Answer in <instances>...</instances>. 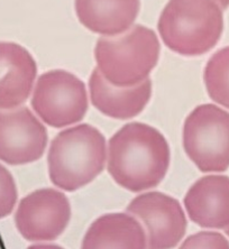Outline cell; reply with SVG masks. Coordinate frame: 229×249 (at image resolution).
<instances>
[{
	"label": "cell",
	"instance_id": "obj_1",
	"mask_svg": "<svg viewBox=\"0 0 229 249\" xmlns=\"http://www.w3.org/2000/svg\"><path fill=\"white\" fill-rule=\"evenodd\" d=\"M169 165L168 142L149 124H127L110 138L108 172L129 191L140 192L160 184Z\"/></svg>",
	"mask_w": 229,
	"mask_h": 249
},
{
	"label": "cell",
	"instance_id": "obj_2",
	"mask_svg": "<svg viewBox=\"0 0 229 249\" xmlns=\"http://www.w3.org/2000/svg\"><path fill=\"white\" fill-rule=\"evenodd\" d=\"M157 28L162 41L173 52L184 56L202 55L221 37L223 9L213 0H170Z\"/></svg>",
	"mask_w": 229,
	"mask_h": 249
},
{
	"label": "cell",
	"instance_id": "obj_3",
	"mask_svg": "<svg viewBox=\"0 0 229 249\" xmlns=\"http://www.w3.org/2000/svg\"><path fill=\"white\" fill-rule=\"evenodd\" d=\"M106 157V139L97 128L83 124L65 129L50 147L51 181L65 191H76L101 173Z\"/></svg>",
	"mask_w": 229,
	"mask_h": 249
},
{
	"label": "cell",
	"instance_id": "obj_4",
	"mask_svg": "<svg viewBox=\"0 0 229 249\" xmlns=\"http://www.w3.org/2000/svg\"><path fill=\"white\" fill-rule=\"evenodd\" d=\"M160 43L152 29L132 27L118 37H101L95 57L107 81L116 87H133L149 79L160 56Z\"/></svg>",
	"mask_w": 229,
	"mask_h": 249
},
{
	"label": "cell",
	"instance_id": "obj_5",
	"mask_svg": "<svg viewBox=\"0 0 229 249\" xmlns=\"http://www.w3.org/2000/svg\"><path fill=\"white\" fill-rule=\"evenodd\" d=\"M184 151L201 172H224L229 167V112L207 104L186 119Z\"/></svg>",
	"mask_w": 229,
	"mask_h": 249
},
{
	"label": "cell",
	"instance_id": "obj_6",
	"mask_svg": "<svg viewBox=\"0 0 229 249\" xmlns=\"http://www.w3.org/2000/svg\"><path fill=\"white\" fill-rule=\"evenodd\" d=\"M84 83L64 70H53L38 78L32 107L44 123L61 128L79 123L88 110Z\"/></svg>",
	"mask_w": 229,
	"mask_h": 249
},
{
	"label": "cell",
	"instance_id": "obj_7",
	"mask_svg": "<svg viewBox=\"0 0 229 249\" xmlns=\"http://www.w3.org/2000/svg\"><path fill=\"white\" fill-rule=\"evenodd\" d=\"M71 219V206L63 193L42 189L20 201L15 222L20 235L29 241H51L60 237Z\"/></svg>",
	"mask_w": 229,
	"mask_h": 249
},
{
	"label": "cell",
	"instance_id": "obj_8",
	"mask_svg": "<svg viewBox=\"0 0 229 249\" xmlns=\"http://www.w3.org/2000/svg\"><path fill=\"white\" fill-rule=\"evenodd\" d=\"M127 212L138 218L145 228L146 249H172L182 239L187 219L178 201L160 192L136 196Z\"/></svg>",
	"mask_w": 229,
	"mask_h": 249
},
{
	"label": "cell",
	"instance_id": "obj_9",
	"mask_svg": "<svg viewBox=\"0 0 229 249\" xmlns=\"http://www.w3.org/2000/svg\"><path fill=\"white\" fill-rule=\"evenodd\" d=\"M47 144V131L28 108L0 111V160L23 165L39 160Z\"/></svg>",
	"mask_w": 229,
	"mask_h": 249
},
{
	"label": "cell",
	"instance_id": "obj_10",
	"mask_svg": "<svg viewBox=\"0 0 229 249\" xmlns=\"http://www.w3.org/2000/svg\"><path fill=\"white\" fill-rule=\"evenodd\" d=\"M184 206L192 221L202 228L229 227V178L208 175L191 186Z\"/></svg>",
	"mask_w": 229,
	"mask_h": 249
},
{
	"label": "cell",
	"instance_id": "obj_11",
	"mask_svg": "<svg viewBox=\"0 0 229 249\" xmlns=\"http://www.w3.org/2000/svg\"><path fill=\"white\" fill-rule=\"evenodd\" d=\"M36 74V62L27 50L16 43L0 42V109L24 104Z\"/></svg>",
	"mask_w": 229,
	"mask_h": 249
},
{
	"label": "cell",
	"instance_id": "obj_12",
	"mask_svg": "<svg viewBox=\"0 0 229 249\" xmlns=\"http://www.w3.org/2000/svg\"><path fill=\"white\" fill-rule=\"evenodd\" d=\"M92 105L103 115L129 119L144 110L152 96V82L144 80L133 87H116L103 78L95 68L89 81Z\"/></svg>",
	"mask_w": 229,
	"mask_h": 249
},
{
	"label": "cell",
	"instance_id": "obj_13",
	"mask_svg": "<svg viewBox=\"0 0 229 249\" xmlns=\"http://www.w3.org/2000/svg\"><path fill=\"white\" fill-rule=\"evenodd\" d=\"M139 7V0H76L80 23L105 36L128 31L137 17Z\"/></svg>",
	"mask_w": 229,
	"mask_h": 249
},
{
	"label": "cell",
	"instance_id": "obj_14",
	"mask_svg": "<svg viewBox=\"0 0 229 249\" xmlns=\"http://www.w3.org/2000/svg\"><path fill=\"white\" fill-rule=\"evenodd\" d=\"M145 230L126 213L98 218L88 229L81 249H146Z\"/></svg>",
	"mask_w": 229,
	"mask_h": 249
},
{
	"label": "cell",
	"instance_id": "obj_15",
	"mask_svg": "<svg viewBox=\"0 0 229 249\" xmlns=\"http://www.w3.org/2000/svg\"><path fill=\"white\" fill-rule=\"evenodd\" d=\"M205 83L209 97L229 109V46L210 57L205 69Z\"/></svg>",
	"mask_w": 229,
	"mask_h": 249
},
{
	"label": "cell",
	"instance_id": "obj_16",
	"mask_svg": "<svg viewBox=\"0 0 229 249\" xmlns=\"http://www.w3.org/2000/svg\"><path fill=\"white\" fill-rule=\"evenodd\" d=\"M17 201V188L14 178L0 164V219L12 213Z\"/></svg>",
	"mask_w": 229,
	"mask_h": 249
},
{
	"label": "cell",
	"instance_id": "obj_17",
	"mask_svg": "<svg viewBox=\"0 0 229 249\" xmlns=\"http://www.w3.org/2000/svg\"><path fill=\"white\" fill-rule=\"evenodd\" d=\"M179 249H229V241L221 233L201 231L188 237Z\"/></svg>",
	"mask_w": 229,
	"mask_h": 249
},
{
	"label": "cell",
	"instance_id": "obj_18",
	"mask_svg": "<svg viewBox=\"0 0 229 249\" xmlns=\"http://www.w3.org/2000/svg\"><path fill=\"white\" fill-rule=\"evenodd\" d=\"M27 249H64L57 245H33V246L28 247Z\"/></svg>",
	"mask_w": 229,
	"mask_h": 249
},
{
	"label": "cell",
	"instance_id": "obj_19",
	"mask_svg": "<svg viewBox=\"0 0 229 249\" xmlns=\"http://www.w3.org/2000/svg\"><path fill=\"white\" fill-rule=\"evenodd\" d=\"M216 2L220 6L221 9H227L229 7V0H216Z\"/></svg>",
	"mask_w": 229,
	"mask_h": 249
},
{
	"label": "cell",
	"instance_id": "obj_20",
	"mask_svg": "<svg viewBox=\"0 0 229 249\" xmlns=\"http://www.w3.org/2000/svg\"><path fill=\"white\" fill-rule=\"evenodd\" d=\"M225 232H226V233H227V236L229 237V227H227V228L225 229Z\"/></svg>",
	"mask_w": 229,
	"mask_h": 249
}]
</instances>
